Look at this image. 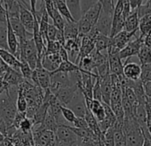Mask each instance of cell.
Instances as JSON below:
<instances>
[{
	"instance_id": "cell-11",
	"label": "cell",
	"mask_w": 151,
	"mask_h": 146,
	"mask_svg": "<svg viewBox=\"0 0 151 146\" xmlns=\"http://www.w3.org/2000/svg\"><path fill=\"white\" fill-rule=\"evenodd\" d=\"M126 82H127V86L133 90L139 104L146 105L147 103V97L145 94V90L143 87L142 81L140 80H137V81H131V80H126Z\"/></svg>"
},
{
	"instance_id": "cell-9",
	"label": "cell",
	"mask_w": 151,
	"mask_h": 146,
	"mask_svg": "<svg viewBox=\"0 0 151 146\" xmlns=\"http://www.w3.org/2000/svg\"><path fill=\"white\" fill-rule=\"evenodd\" d=\"M79 89L78 86H72V87H66L61 88L56 95L55 96L60 103L62 106L68 107V104L71 103L72 99L74 98L76 93Z\"/></svg>"
},
{
	"instance_id": "cell-8",
	"label": "cell",
	"mask_w": 151,
	"mask_h": 146,
	"mask_svg": "<svg viewBox=\"0 0 151 146\" xmlns=\"http://www.w3.org/2000/svg\"><path fill=\"white\" fill-rule=\"evenodd\" d=\"M20 20L23 26L25 27V29L29 32L33 33L36 18L31 10L27 8L23 5H20Z\"/></svg>"
},
{
	"instance_id": "cell-30",
	"label": "cell",
	"mask_w": 151,
	"mask_h": 146,
	"mask_svg": "<svg viewBox=\"0 0 151 146\" xmlns=\"http://www.w3.org/2000/svg\"><path fill=\"white\" fill-rule=\"evenodd\" d=\"M28 109V103L23 95V92L19 88V95L17 99V110L20 112H26Z\"/></svg>"
},
{
	"instance_id": "cell-43",
	"label": "cell",
	"mask_w": 151,
	"mask_h": 146,
	"mask_svg": "<svg viewBox=\"0 0 151 146\" xmlns=\"http://www.w3.org/2000/svg\"><path fill=\"white\" fill-rule=\"evenodd\" d=\"M0 21H3V22L7 21V11L4 7L1 2H0Z\"/></svg>"
},
{
	"instance_id": "cell-41",
	"label": "cell",
	"mask_w": 151,
	"mask_h": 146,
	"mask_svg": "<svg viewBox=\"0 0 151 146\" xmlns=\"http://www.w3.org/2000/svg\"><path fill=\"white\" fill-rule=\"evenodd\" d=\"M143 132V136H144V142L142 146H151V134L149 133L148 129H144L142 130Z\"/></svg>"
},
{
	"instance_id": "cell-7",
	"label": "cell",
	"mask_w": 151,
	"mask_h": 146,
	"mask_svg": "<svg viewBox=\"0 0 151 146\" xmlns=\"http://www.w3.org/2000/svg\"><path fill=\"white\" fill-rule=\"evenodd\" d=\"M62 59L60 57V55L58 53H51L48 54L45 53V54H44L41 58V62H42V66L48 70L49 72H53L55 71L60 64L62 62Z\"/></svg>"
},
{
	"instance_id": "cell-36",
	"label": "cell",
	"mask_w": 151,
	"mask_h": 146,
	"mask_svg": "<svg viewBox=\"0 0 151 146\" xmlns=\"http://www.w3.org/2000/svg\"><path fill=\"white\" fill-rule=\"evenodd\" d=\"M34 125H33V122L29 118H25L21 125H20V130L22 131L23 133H29V132H31L32 131V128H33Z\"/></svg>"
},
{
	"instance_id": "cell-23",
	"label": "cell",
	"mask_w": 151,
	"mask_h": 146,
	"mask_svg": "<svg viewBox=\"0 0 151 146\" xmlns=\"http://www.w3.org/2000/svg\"><path fill=\"white\" fill-rule=\"evenodd\" d=\"M77 70H81L80 67L77 64L73 63L72 61H63L59 68L52 72V73H57V72H65V73H71V72H74V71H77Z\"/></svg>"
},
{
	"instance_id": "cell-18",
	"label": "cell",
	"mask_w": 151,
	"mask_h": 146,
	"mask_svg": "<svg viewBox=\"0 0 151 146\" xmlns=\"http://www.w3.org/2000/svg\"><path fill=\"white\" fill-rule=\"evenodd\" d=\"M64 36L66 40L77 39L79 37V28L78 22H66L64 27Z\"/></svg>"
},
{
	"instance_id": "cell-2",
	"label": "cell",
	"mask_w": 151,
	"mask_h": 146,
	"mask_svg": "<svg viewBox=\"0 0 151 146\" xmlns=\"http://www.w3.org/2000/svg\"><path fill=\"white\" fill-rule=\"evenodd\" d=\"M124 131L126 136L127 146H142L144 136L141 127L134 117H125Z\"/></svg>"
},
{
	"instance_id": "cell-50",
	"label": "cell",
	"mask_w": 151,
	"mask_h": 146,
	"mask_svg": "<svg viewBox=\"0 0 151 146\" xmlns=\"http://www.w3.org/2000/svg\"><path fill=\"white\" fill-rule=\"evenodd\" d=\"M6 137L1 133V132H0V142H4L5 141V139H6Z\"/></svg>"
},
{
	"instance_id": "cell-28",
	"label": "cell",
	"mask_w": 151,
	"mask_h": 146,
	"mask_svg": "<svg viewBox=\"0 0 151 146\" xmlns=\"http://www.w3.org/2000/svg\"><path fill=\"white\" fill-rule=\"evenodd\" d=\"M51 19L53 22V25L60 30H64V27L66 24V20L63 18V16L60 14V12L55 8V10L52 13V15Z\"/></svg>"
},
{
	"instance_id": "cell-24",
	"label": "cell",
	"mask_w": 151,
	"mask_h": 146,
	"mask_svg": "<svg viewBox=\"0 0 151 146\" xmlns=\"http://www.w3.org/2000/svg\"><path fill=\"white\" fill-rule=\"evenodd\" d=\"M0 49L9 51L7 43V21H0Z\"/></svg>"
},
{
	"instance_id": "cell-14",
	"label": "cell",
	"mask_w": 151,
	"mask_h": 146,
	"mask_svg": "<svg viewBox=\"0 0 151 146\" xmlns=\"http://www.w3.org/2000/svg\"><path fill=\"white\" fill-rule=\"evenodd\" d=\"M109 55V64L110 74H115L117 76L124 75V64L122 60L117 54H108Z\"/></svg>"
},
{
	"instance_id": "cell-15",
	"label": "cell",
	"mask_w": 151,
	"mask_h": 146,
	"mask_svg": "<svg viewBox=\"0 0 151 146\" xmlns=\"http://www.w3.org/2000/svg\"><path fill=\"white\" fill-rule=\"evenodd\" d=\"M101 12V4L98 2L93 7H92L88 11H86L82 15V18L86 20L89 23H91L93 27H95L100 18Z\"/></svg>"
},
{
	"instance_id": "cell-45",
	"label": "cell",
	"mask_w": 151,
	"mask_h": 146,
	"mask_svg": "<svg viewBox=\"0 0 151 146\" xmlns=\"http://www.w3.org/2000/svg\"><path fill=\"white\" fill-rule=\"evenodd\" d=\"M143 87L147 99H151V80L143 83Z\"/></svg>"
},
{
	"instance_id": "cell-6",
	"label": "cell",
	"mask_w": 151,
	"mask_h": 146,
	"mask_svg": "<svg viewBox=\"0 0 151 146\" xmlns=\"http://www.w3.org/2000/svg\"><path fill=\"white\" fill-rule=\"evenodd\" d=\"M124 76L126 80L131 81H137L140 80L141 65L134 61H131L130 58L126 59L124 63Z\"/></svg>"
},
{
	"instance_id": "cell-38",
	"label": "cell",
	"mask_w": 151,
	"mask_h": 146,
	"mask_svg": "<svg viewBox=\"0 0 151 146\" xmlns=\"http://www.w3.org/2000/svg\"><path fill=\"white\" fill-rule=\"evenodd\" d=\"M100 0H81V7H82V13L83 14L88 11L92 7H93L95 4H97Z\"/></svg>"
},
{
	"instance_id": "cell-52",
	"label": "cell",
	"mask_w": 151,
	"mask_h": 146,
	"mask_svg": "<svg viewBox=\"0 0 151 146\" xmlns=\"http://www.w3.org/2000/svg\"><path fill=\"white\" fill-rule=\"evenodd\" d=\"M148 130H149V133H150V134H151V128H150V129H148Z\"/></svg>"
},
{
	"instance_id": "cell-29",
	"label": "cell",
	"mask_w": 151,
	"mask_h": 146,
	"mask_svg": "<svg viewBox=\"0 0 151 146\" xmlns=\"http://www.w3.org/2000/svg\"><path fill=\"white\" fill-rule=\"evenodd\" d=\"M33 69L30 68V66L28 64L27 61H22V66H21V73H22V77L30 81L31 82V79H32V75H33Z\"/></svg>"
},
{
	"instance_id": "cell-51",
	"label": "cell",
	"mask_w": 151,
	"mask_h": 146,
	"mask_svg": "<svg viewBox=\"0 0 151 146\" xmlns=\"http://www.w3.org/2000/svg\"><path fill=\"white\" fill-rule=\"evenodd\" d=\"M3 79H4V77H3V76H0V83H1V82L3 81Z\"/></svg>"
},
{
	"instance_id": "cell-47",
	"label": "cell",
	"mask_w": 151,
	"mask_h": 146,
	"mask_svg": "<svg viewBox=\"0 0 151 146\" xmlns=\"http://www.w3.org/2000/svg\"><path fill=\"white\" fill-rule=\"evenodd\" d=\"M59 54L60 55L62 61H69V59H68V53L67 50L64 48V46H62L60 48V50L59 52Z\"/></svg>"
},
{
	"instance_id": "cell-4",
	"label": "cell",
	"mask_w": 151,
	"mask_h": 146,
	"mask_svg": "<svg viewBox=\"0 0 151 146\" xmlns=\"http://www.w3.org/2000/svg\"><path fill=\"white\" fill-rule=\"evenodd\" d=\"M144 41H145V37L139 35L134 40H131L129 44L119 52L118 56L120 57L121 60H126L134 55H138L141 46L144 45Z\"/></svg>"
},
{
	"instance_id": "cell-42",
	"label": "cell",
	"mask_w": 151,
	"mask_h": 146,
	"mask_svg": "<svg viewBox=\"0 0 151 146\" xmlns=\"http://www.w3.org/2000/svg\"><path fill=\"white\" fill-rule=\"evenodd\" d=\"M9 66L3 61V59L0 57V76H5V74L9 69Z\"/></svg>"
},
{
	"instance_id": "cell-16",
	"label": "cell",
	"mask_w": 151,
	"mask_h": 146,
	"mask_svg": "<svg viewBox=\"0 0 151 146\" xmlns=\"http://www.w3.org/2000/svg\"><path fill=\"white\" fill-rule=\"evenodd\" d=\"M7 43H8L9 52L16 55V53L19 48V40L12 28L8 14H7Z\"/></svg>"
},
{
	"instance_id": "cell-44",
	"label": "cell",
	"mask_w": 151,
	"mask_h": 146,
	"mask_svg": "<svg viewBox=\"0 0 151 146\" xmlns=\"http://www.w3.org/2000/svg\"><path fill=\"white\" fill-rule=\"evenodd\" d=\"M129 3H130L132 11H134L142 5L143 0H129Z\"/></svg>"
},
{
	"instance_id": "cell-31",
	"label": "cell",
	"mask_w": 151,
	"mask_h": 146,
	"mask_svg": "<svg viewBox=\"0 0 151 146\" xmlns=\"http://www.w3.org/2000/svg\"><path fill=\"white\" fill-rule=\"evenodd\" d=\"M61 112H62V116L65 119V120L68 123L73 125L74 121L76 120V119H77V116H76V114L73 112V111L66 106H61Z\"/></svg>"
},
{
	"instance_id": "cell-37",
	"label": "cell",
	"mask_w": 151,
	"mask_h": 146,
	"mask_svg": "<svg viewBox=\"0 0 151 146\" xmlns=\"http://www.w3.org/2000/svg\"><path fill=\"white\" fill-rule=\"evenodd\" d=\"M58 29L53 24H49L47 29V34H46V39L48 41H56V36L58 33Z\"/></svg>"
},
{
	"instance_id": "cell-33",
	"label": "cell",
	"mask_w": 151,
	"mask_h": 146,
	"mask_svg": "<svg viewBox=\"0 0 151 146\" xmlns=\"http://www.w3.org/2000/svg\"><path fill=\"white\" fill-rule=\"evenodd\" d=\"M136 10L138 12V15L139 19L148 14H151V0H147V2L145 4L142 3V5Z\"/></svg>"
},
{
	"instance_id": "cell-49",
	"label": "cell",
	"mask_w": 151,
	"mask_h": 146,
	"mask_svg": "<svg viewBox=\"0 0 151 146\" xmlns=\"http://www.w3.org/2000/svg\"><path fill=\"white\" fill-rule=\"evenodd\" d=\"M5 144H6V146H15L9 138H6L5 139Z\"/></svg>"
},
{
	"instance_id": "cell-17",
	"label": "cell",
	"mask_w": 151,
	"mask_h": 146,
	"mask_svg": "<svg viewBox=\"0 0 151 146\" xmlns=\"http://www.w3.org/2000/svg\"><path fill=\"white\" fill-rule=\"evenodd\" d=\"M23 80L24 78L22 77V73L13 69L12 68H9L4 76V81L6 82L9 87H19Z\"/></svg>"
},
{
	"instance_id": "cell-34",
	"label": "cell",
	"mask_w": 151,
	"mask_h": 146,
	"mask_svg": "<svg viewBox=\"0 0 151 146\" xmlns=\"http://www.w3.org/2000/svg\"><path fill=\"white\" fill-rule=\"evenodd\" d=\"M62 46L57 41H48L46 44V53H58Z\"/></svg>"
},
{
	"instance_id": "cell-26",
	"label": "cell",
	"mask_w": 151,
	"mask_h": 146,
	"mask_svg": "<svg viewBox=\"0 0 151 146\" xmlns=\"http://www.w3.org/2000/svg\"><path fill=\"white\" fill-rule=\"evenodd\" d=\"M115 127V146H127L126 136L124 131V127L116 126Z\"/></svg>"
},
{
	"instance_id": "cell-19",
	"label": "cell",
	"mask_w": 151,
	"mask_h": 146,
	"mask_svg": "<svg viewBox=\"0 0 151 146\" xmlns=\"http://www.w3.org/2000/svg\"><path fill=\"white\" fill-rule=\"evenodd\" d=\"M139 18L137 10H134L126 18L124 30H125L127 32L138 31L139 30Z\"/></svg>"
},
{
	"instance_id": "cell-27",
	"label": "cell",
	"mask_w": 151,
	"mask_h": 146,
	"mask_svg": "<svg viewBox=\"0 0 151 146\" xmlns=\"http://www.w3.org/2000/svg\"><path fill=\"white\" fill-rule=\"evenodd\" d=\"M43 126H45V129L47 130H50V131H52V132H56L57 130V127H58V123L55 119V118L52 116V114L48 111H47V114H46V117L45 119V121L43 123Z\"/></svg>"
},
{
	"instance_id": "cell-48",
	"label": "cell",
	"mask_w": 151,
	"mask_h": 146,
	"mask_svg": "<svg viewBox=\"0 0 151 146\" xmlns=\"http://www.w3.org/2000/svg\"><path fill=\"white\" fill-rule=\"evenodd\" d=\"M30 1V8H31V12L34 14L35 12H36V10H37V8H36V5H37V0H29Z\"/></svg>"
},
{
	"instance_id": "cell-25",
	"label": "cell",
	"mask_w": 151,
	"mask_h": 146,
	"mask_svg": "<svg viewBox=\"0 0 151 146\" xmlns=\"http://www.w3.org/2000/svg\"><path fill=\"white\" fill-rule=\"evenodd\" d=\"M138 57L140 65H146L151 63V49L147 46L143 45L138 53Z\"/></svg>"
},
{
	"instance_id": "cell-1",
	"label": "cell",
	"mask_w": 151,
	"mask_h": 146,
	"mask_svg": "<svg viewBox=\"0 0 151 146\" xmlns=\"http://www.w3.org/2000/svg\"><path fill=\"white\" fill-rule=\"evenodd\" d=\"M18 95L19 87H9L0 95V119L6 124L7 127L13 126L18 112Z\"/></svg>"
},
{
	"instance_id": "cell-13",
	"label": "cell",
	"mask_w": 151,
	"mask_h": 146,
	"mask_svg": "<svg viewBox=\"0 0 151 146\" xmlns=\"http://www.w3.org/2000/svg\"><path fill=\"white\" fill-rule=\"evenodd\" d=\"M0 57L3 59V61L13 69L18 71L21 73V66H22V61L15 57L14 54H13L11 52L8 50L5 49H0Z\"/></svg>"
},
{
	"instance_id": "cell-22",
	"label": "cell",
	"mask_w": 151,
	"mask_h": 146,
	"mask_svg": "<svg viewBox=\"0 0 151 146\" xmlns=\"http://www.w3.org/2000/svg\"><path fill=\"white\" fill-rule=\"evenodd\" d=\"M95 43V50L98 52L107 51L109 47L111 46V38L100 34L94 41Z\"/></svg>"
},
{
	"instance_id": "cell-40",
	"label": "cell",
	"mask_w": 151,
	"mask_h": 146,
	"mask_svg": "<svg viewBox=\"0 0 151 146\" xmlns=\"http://www.w3.org/2000/svg\"><path fill=\"white\" fill-rule=\"evenodd\" d=\"M25 118H27L26 112H20V111H18L17 114H16V116H15V119H14V121L13 126H14L15 128L19 129L22 121Z\"/></svg>"
},
{
	"instance_id": "cell-46",
	"label": "cell",
	"mask_w": 151,
	"mask_h": 146,
	"mask_svg": "<svg viewBox=\"0 0 151 146\" xmlns=\"http://www.w3.org/2000/svg\"><path fill=\"white\" fill-rule=\"evenodd\" d=\"M146 110H147V128L150 129L151 128V108L146 104Z\"/></svg>"
},
{
	"instance_id": "cell-39",
	"label": "cell",
	"mask_w": 151,
	"mask_h": 146,
	"mask_svg": "<svg viewBox=\"0 0 151 146\" xmlns=\"http://www.w3.org/2000/svg\"><path fill=\"white\" fill-rule=\"evenodd\" d=\"M72 126L77 127V128H89V126H88L86 119L85 118H79V117H77V119H76V120L74 121Z\"/></svg>"
},
{
	"instance_id": "cell-10",
	"label": "cell",
	"mask_w": 151,
	"mask_h": 146,
	"mask_svg": "<svg viewBox=\"0 0 151 146\" xmlns=\"http://www.w3.org/2000/svg\"><path fill=\"white\" fill-rule=\"evenodd\" d=\"M9 17V16H8ZM12 28L15 33V35L18 38V40H25V39H30L33 38V33L29 32L23 24L22 23L20 18L17 17H9Z\"/></svg>"
},
{
	"instance_id": "cell-20",
	"label": "cell",
	"mask_w": 151,
	"mask_h": 146,
	"mask_svg": "<svg viewBox=\"0 0 151 146\" xmlns=\"http://www.w3.org/2000/svg\"><path fill=\"white\" fill-rule=\"evenodd\" d=\"M66 4L76 22H79L82 18V7L81 0H66Z\"/></svg>"
},
{
	"instance_id": "cell-3",
	"label": "cell",
	"mask_w": 151,
	"mask_h": 146,
	"mask_svg": "<svg viewBox=\"0 0 151 146\" xmlns=\"http://www.w3.org/2000/svg\"><path fill=\"white\" fill-rule=\"evenodd\" d=\"M68 108L72 110L77 117H79V118L86 117V114L88 109H87V106L86 103L85 95L80 88L77 91V93H76L74 98L72 99L71 103L68 104Z\"/></svg>"
},
{
	"instance_id": "cell-21",
	"label": "cell",
	"mask_w": 151,
	"mask_h": 146,
	"mask_svg": "<svg viewBox=\"0 0 151 146\" xmlns=\"http://www.w3.org/2000/svg\"><path fill=\"white\" fill-rule=\"evenodd\" d=\"M134 118L136 119L137 122L139 123V126L142 130L148 129L147 125V110L146 105L139 104L134 112Z\"/></svg>"
},
{
	"instance_id": "cell-35",
	"label": "cell",
	"mask_w": 151,
	"mask_h": 146,
	"mask_svg": "<svg viewBox=\"0 0 151 146\" xmlns=\"http://www.w3.org/2000/svg\"><path fill=\"white\" fill-rule=\"evenodd\" d=\"M93 97L94 100L102 102V91H101V82H100V78H98L93 88Z\"/></svg>"
},
{
	"instance_id": "cell-32",
	"label": "cell",
	"mask_w": 151,
	"mask_h": 146,
	"mask_svg": "<svg viewBox=\"0 0 151 146\" xmlns=\"http://www.w3.org/2000/svg\"><path fill=\"white\" fill-rule=\"evenodd\" d=\"M140 80L142 81V83L151 80V63L146 64V65H141Z\"/></svg>"
},
{
	"instance_id": "cell-5",
	"label": "cell",
	"mask_w": 151,
	"mask_h": 146,
	"mask_svg": "<svg viewBox=\"0 0 151 146\" xmlns=\"http://www.w3.org/2000/svg\"><path fill=\"white\" fill-rule=\"evenodd\" d=\"M55 135L59 141L66 142L76 143L80 141V138L72 130L70 125H59L55 132Z\"/></svg>"
},
{
	"instance_id": "cell-12",
	"label": "cell",
	"mask_w": 151,
	"mask_h": 146,
	"mask_svg": "<svg viewBox=\"0 0 151 146\" xmlns=\"http://www.w3.org/2000/svg\"><path fill=\"white\" fill-rule=\"evenodd\" d=\"M100 82L102 91V103L110 105L112 87H113L112 81H111V75L106 76L104 78H100Z\"/></svg>"
}]
</instances>
